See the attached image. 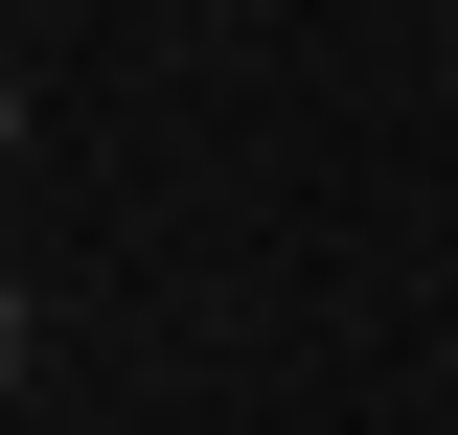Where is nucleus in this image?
I'll use <instances>...</instances> for the list:
<instances>
[{"label":"nucleus","mask_w":458,"mask_h":435,"mask_svg":"<svg viewBox=\"0 0 458 435\" xmlns=\"http://www.w3.org/2000/svg\"><path fill=\"white\" fill-rule=\"evenodd\" d=\"M0 161H23V69H0Z\"/></svg>","instance_id":"obj_2"},{"label":"nucleus","mask_w":458,"mask_h":435,"mask_svg":"<svg viewBox=\"0 0 458 435\" xmlns=\"http://www.w3.org/2000/svg\"><path fill=\"white\" fill-rule=\"evenodd\" d=\"M23 367H47V321H23V275H0V389H23Z\"/></svg>","instance_id":"obj_1"}]
</instances>
